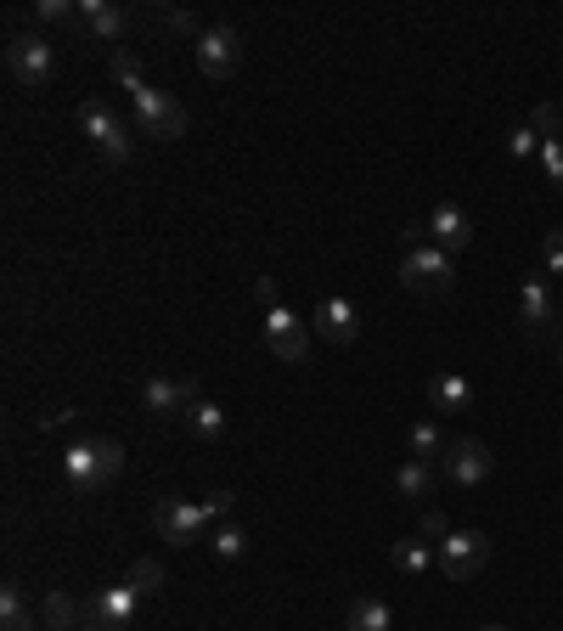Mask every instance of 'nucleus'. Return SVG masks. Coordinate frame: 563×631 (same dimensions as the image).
Returning a JSON list of instances; mask_svg holds the SVG:
<instances>
[{
  "mask_svg": "<svg viewBox=\"0 0 563 631\" xmlns=\"http://www.w3.org/2000/svg\"><path fill=\"white\" fill-rule=\"evenodd\" d=\"M62 474H68V485L79 491V496H90V491H108L119 474H125V445L119 440H73V445H62Z\"/></svg>",
  "mask_w": 563,
  "mask_h": 631,
  "instance_id": "obj_1",
  "label": "nucleus"
},
{
  "mask_svg": "<svg viewBox=\"0 0 563 631\" xmlns=\"http://www.w3.org/2000/svg\"><path fill=\"white\" fill-rule=\"evenodd\" d=\"M130 108H136V130L141 136H158V141H180L186 130H192V119H186V108L169 97V90L158 85H136L130 90Z\"/></svg>",
  "mask_w": 563,
  "mask_h": 631,
  "instance_id": "obj_2",
  "label": "nucleus"
},
{
  "mask_svg": "<svg viewBox=\"0 0 563 631\" xmlns=\"http://www.w3.org/2000/svg\"><path fill=\"white\" fill-rule=\"evenodd\" d=\"M7 73H12L23 90L51 85V73H57V46H51L46 34H12V40H7Z\"/></svg>",
  "mask_w": 563,
  "mask_h": 631,
  "instance_id": "obj_3",
  "label": "nucleus"
},
{
  "mask_svg": "<svg viewBox=\"0 0 563 631\" xmlns=\"http://www.w3.org/2000/svg\"><path fill=\"white\" fill-rule=\"evenodd\" d=\"M209 524H215L209 507H204V502H186V496H164V502L152 507V530L169 541V548H192V541H204Z\"/></svg>",
  "mask_w": 563,
  "mask_h": 631,
  "instance_id": "obj_4",
  "label": "nucleus"
},
{
  "mask_svg": "<svg viewBox=\"0 0 563 631\" xmlns=\"http://www.w3.org/2000/svg\"><path fill=\"white\" fill-rule=\"evenodd\" d=\"M401 283H406L412 294H451L456 265H451L445 248L423 243V248H406V259H401Z\"/></svg>",
  "mask_w": 563,
  "mask_h": 631,
  "instance_id": "obj_5",
  "label": "nucleus"
},
{
  "mask_svg": "<svg viewBox=\"0 0 563 631\" xmlns=\"http://www.w3.org/2000/svg\"><path fill=\"white\" fill-rule=\"evenodd\" d=\"M192 57H198V73L204 79H231L243 68V34L231 23H209L198 40H192Z\"/></svg>",
  "mask_w": 563,
  "mask_h": 631,
  "instance_id": "obj_6",
  "label": "nucleus"
},
{
  "mask_svg": "<svg viewBox=\"0 0 563 631\" xmlns=\"http://www.w3.org/2000/svg\"><path fill=\"white\" fill-rule=\"evenodd\" d=\"M79 130L90 136V147H97L108 164H130L136 141L125 136V125H119V114L108 102H79Z\"/></svg>",
  "mask_w": 563,
  "mask_h": 631,
  "instance_id": "obj_7",
  "label": "nucleus"
},
{
  "mask_svg": "<svg viewBox=\"0 0 563 631\" xmlns=\"http://www.w3.org/2000/svg\"><path fill=\"white\" fill-rule=\"evenodd\" d=\"M485 564H491V535L485 530H451L439 541V570L451 581H474Z\"/></svg>",
  "mask_w": 563,
  "mask_h": 631,
  "instance_id": "obj_8",
  "label": "nucleus"
},
{
  "mask_svg": "<svg viewBox=\"0 0 563 631\" xmlns=\"http://www.w3.org/2000/svg\"><path fill=\"white\" fill-rule=\"evenodd\" d=\"M265 344H270L276 361H288V367H305V361H310V327H305V316H294L288 305L265 310Z\"/></svg>",
  "mask_w": 563,
  "mask_h": 631,
  "instance_id": "obj_9",
  "label": "nucleus"
},
{
  "mask_svg": "<svg viewBox=\"0 0 563 631\" xmlns=\"http://www.w3.org/2000/svg\"><path fill=\"white\" fill-rule=\"evenodd\" d=\"M141 592L130 586V581H119V586H102L97 598L85 603V620H90V631H130V620L141 614Z\"/></svg>",
  "mask_w": 563,
  "mask_h": 631,
  "instance_id": "obj_10",
  "label": "nucleus"
},
{
  "mask_svg": "<svg viewBox=\"0 0 563 631\" xmlns=\"http://www.w3.org/2000/svg\"><path fill=\"white\" fill-rule=\"evenodd\" d=\"M204 395H198V384L192 378H147L141 384V412L147 417H186Z\"/></svg>",
  "mask_w": 563,
  "mask_h": 631,
  "instance_id": "obj_11",
  "label": "nucleus"
},
{
  "mask_svg": "<svg viewBox=\"0 0 563 631\" xmlns=\"http://www.w3.org/2000/svg\"><path fill=\"white\" fill-rule=\"evenodd\" d=\"M445 474H451L456 485H485V480L496 474L491 445H485V440H451V451H445Z\"/></svg>",
  "mask_w": 563,
  "mask_h": 631,
  "instance_id": "obj_12",
  "label": "nucleus"
},
{
  "mask_svg": "<svg viewBox=\"0 0 563 631\" xmlns=\"http://www.w3.org/2000/svg\"><path fill=\"white\" fill-rule=\"evenodd\" d=\"M552 316H557V305H552V288H546V270H535V277H524V288H518V322H524L530 338H546Z\"/></svg>",
  "mask_w": 563,
  "mask_h": 631,
  "instance_id": "obj_13",
  "label": "nucleus"
},
{
  "mask_svg": "<svg viewBox=\"0 0 563 631\" xmlns=\"http://www.w3.org/2000/svg\"><path fill=\"white\" fill-rule=\"evenodd\" d=\"M428 243L445 248V254H462L467 243H474V215H467L462 204H434V215H428Z\"/></svg>",
  "mask_w": 563,
  "mask_h": 631,
  "instance_id": "obj_14",
  "label": "nucleus"
},
{
  "mask_svg": "<svg viewBox=\"0 0 563 631\" xmlns=\"http://www.w3.org/2000/svg\"><path fill=\"white\" fill-rule=\"evenodd\" d=\"M316 333L327 338V344H355V333H360V316H355V305L349 299H322L316 305Z\"/></svg>",
  "mask_w": 563,
  "mask_h": 631,
  "instance_id": "obj_15",
  "label": "nucleus"
},
{
  "mask_svg": "<svg viewBox=\"0 0 563 631\" xmlns=\"http://www.w3.org/2000/svg\"><path fill=\"white\" fill-rule=\"evenodd\" d=\"M79 23L97 34L102 46H113V40H125V23H130V12L125 7H113V0H79Z\"/></svg>",
  "mask_w": 563,
  "mask_h": 631,
  "instance_id": "obj_16",
  "label": "nucleus"
},
{
  "mask_svg": "<svg viewBox=\"0 0 563 631\" xmlns=\"http://www.w3.org/2000/svg\"><path fill=\"white\" fill-rule=\"evenodd\" d=\"M434 559H439V548H434L428 535H406V541H395V548H389V564H395L401 575H428Z\"/></svg>",
  "mask_w": 563,
  "mask_h": 631,
  "instance_id": "obj_17",
  "label": "nucleus"
},
{
  "mask_svg": "<svg viewBox=\"0 0 563 631\" xmlns=\"http://www.w3.org/2000/svg\"><path fill=\"white\" fill-rule=\"evenodd\" d=\"M428 401L439 412H467V406H474V384H467L462 373H434L428 378Z\"/></svg>",
  "mask_w": 563,
  "mask_h": 631,
  "instance_id": "obj_18",
  "label": "nucleus"
},
{
  "mask_svg": "<svg viewBox=\"0 0 563 631\" xmlns=\"http://www.w3.org/2000/svg\"><path fill=\"white\" fill-rule=\"evenodd\" d=\"M0 631H40V620H34V609H29V592H23L18 581L0 586Z\"/></svg>",
  "mask_w": 563,
  "mask_h": 631,
  "instance_id": "obj_19",
  "label": "nucleus"
},
{
  "mask_svg": "<svg viewBox=\"0 0 563 631\" xmlns=\"http://www.w3.org/2000/svg\"><path fill=\"white\" fill-rule=\"evenodd\" d=\"M344 631H395V609L384 598H355L344 614Z\"/></svg>",
  "mask_w": 563,
  "mask_h": 631,
  "instance_id": "obj_20",
  "label": "nucleus"
},
{
  "mask_svg": "<svg viewBox=\"0 0 563 631\" xmlns=\"http://www.w3.org/2000/svg\"><path fill=\"white\" fill-rule=\"evenodd\" d=\"M186 428H192V440H226L231 434V417H226V406L220 401H198L192 412H186Z\"/></svg>",
  "mask_w": 563,
  "mask_h": 631,
  "instance_id": "obj_21",
  "label": "nucleus"
},
{
  "mask_svg": "<svg viewBox=\"0 0 563 631\" xmlns=\"http://www.w3.org/2000/svg\"><path fill=\"white\" fill-rule=\"evenodd\" d=\"M395 491H401L406 502H428V496H434V463L406 457V463L395 469Z\"/></svg>",
  "mask_w": 563,
  "mask_h": 631,
  "instance_id": "obj_22",
  "label": "nucleus"
},
{
  "mask_svg": "<svg viewBox=\"0 0 563 631\" xmlns=\"http://www.w3.org/2000/svg\"><path fill=\"white\" fill-rule=\"evenodd\" d=\"M406 451L417 463H434V457H445L451 451V440L439 434V423H412V434H406Z\"/></svg>",
  "mask_w": 563,
  "mask_h": 631,
  "instance_id": "obj_23",
  "label": "nucleus"
},
{
  "mask_svg": "<svg viewBox=\"0 0 563 631\" xmlns=\"http://www.w3.org/2000/svg\"><path fill=\"white\" fill-rule=\"evenodd\" d=\"M40 620H46L51 631H79V603H73L68 592H46V603H40Z\"/></svg>",
  "mask_w": 563,
  "mask_h": 631,
  "instance_id": "obj_24",
  "label": "nucleus"
},
{
  "mask_svg": "<svg viewBox=\"0 0 563 631\" xmlns=\"http://www.w3.org/2000/svg\"><path fill=\"white\" fill-rule=\"evenodd\" d=\"M29 18H34V23H46V29L79 23V0H34V7H29Z\"/></svg>",
  "mask_w": 563,
  "mask_h": 631,
  "instance_id": "obj_25",
  "label": "nucleus"
},
{
  "mask_svg": "<svg viewBox=\"0 0 563 631\" xmlns=\"http://www.w3.org/2000/svg\"><path fill=\"white\" fill-rule=\"evenodd\" d=\"M209 548H215L220 564H237V559L248 553V535H243V524H215V541H209Z\"/></svg>",
  "mask_w": 563,
  "mask_h": 631,
  "instance_id": "obj_26",
  "label": "nucleus"
},
{
  "mask_svg": "<svg viewBox=\"0 0 563 631\" xmlns=\"http://www.w3.org/2000/svg\"><path fill=\"white\" fill-rule=\"evenodd\" d=\"M541 169H546V180L563 193V136H541Z\"/></svg>",
  "mask_w": 563,
  "mask_h": 631,
  "instance_id": "obj_27",
  "label": "nucleus"
},
{
  "mask_svg": "<svg viewBox=\"0 0 563 631\" xmlns=\"http://www.w3.org/2000/svg\"><path fill=\"white\" fill-rule=\"evenodd\" d=\"M108 68H113V79H119L125 90H136V85H147V79H141V57H136V51H125V46L113 51V62H108Z\"/></svg>",
  "mask_w": 563,
  "mask_h": 631,
  "instance_id": "obj_28",
  "label": "nucleus"
},
{
  "mask_svg": "<svg viewBox=\"0 0 563 631\" xmlns=\"http://www.w3.org/2000/svg\"><path fill=\"white\" fill-rule=\"evenodd\" d=\"M141 598H158V586H164V570L152 564V559H141V564H130V575H125Z\"/></svg>",
  "mask_w": 563,
  "mask_h": 631,
  "instance_id": "obj_29",
  "label": "nucleus"
},
{
  "mask_svg": "<svg viewBox=\"0 0 563 631\" xmlns=\"http://www.w3.org/2000/svg\"><path fill=\"white\" fill-rule=\"evenodd\" d=\"M158 23H164L169 34H192V40H198V34L209 29V23H198L192 12H169V7H158Z\"/></svg>",
  "mask_w": 563,
  "mask_h": 631,
  "instance_id": "obj_30",
  "label": "nucleus"
},
{
  "mask_svg": "<svg viewBox=\"0 0 563 631\" xmlns=\"http://www.w3.org/2000/svg\"><path fill=\"white\" fill-rule=\"evenodd\" d=\"M507 152H513V158H530V152H541V136H535V125H513V130H507Z\"/></svg>",
  "mask_w": 563,
  "mask_h": 631,
  "instance_id": "obj_31",
  "label": "nucleus"
},
{
  "mask_svg": "<svg viewBox=\"0 0 563 631\" xmlns=\"http://www.w3.org/2000/svg\"><path fill=\"white\" fill-rule=\"evenodd\" d=\"M541 270H546V277H563V231H546V243H541Z\"/></svg>",
  "mask_w": 563,
  "mask_h": 631,
  "instance_id": "obj_32",
  "label": "nucleus"
},
{
  "mask_svg": "<svg viewBox=\"0 0 563 631\" xmlns=\"http://www.w3.org/2000/svg\"><path fill=\"white\" fill-rule=\"evenodd\" d=\"M530 125H535V136H557V108H552V102H541V108L530 114Z\"/></svg>",
  "mask_w": 563,
  "mask_h": 631,
  "instance_id": "obj_33",
  "label": "nucleus"
},
{
  "mask_svg": "<svg viewBox=\"0 0 563 631\" xmlns=\"http://www.w3.org/2000/svg\"><path fill=\"white\" fill-rule=\"evenodd\" d=\"M423 535H428V541H445V535H451V519L428 507V513H423Z\"/></svg>",
  "mask_w": 563,
  "mask_h": 631,
  "instance_id": "obj_34",
  "label": "nucleus"
},
{
  "mask_svg": "<svg viewBox=\"0 0 563 631\" xmlns=\"http://www.w3.org/2000/svg\"><path fill=\"white\" fill-rule=\"evenodd\" d=\"M254 299H259L265 310H276V305H282V294H276V277H259V283H254Z\"/></svg>",
  "mask_w": 563,
  "mask_h": 631,
  "instance_id": "obj_35",
  "label": "nucleus"
},
{
  "mask_svg": "<svg viewBox=\"0 0 563 631\" xmlns=\"http://www.w3.org/2000/svg\"><path fill=\"white\" fill-rule=\"evenodd\" d=\"M480 631H507V625H480Z\"/></svg>",
  "mask_w": 563,
  "mask_h": 631,
  "instance_id": "obj_36",
  "label": "nucleus"
},
{
  "mask_svg": "<svg viewBox=\"0 0 563 631\" xmlns=\"http://www.w3.org/2000/svg\"><path fill=\"white\" fill-rule=\"evenodd\" d=\"M557 367H563V355H557Z\"/></svg>",
  "mask_w": 563,
  "mask_h": 631,
  "instance_id": "obj_37",
  "label": "nucleus"
}]
</instances>
